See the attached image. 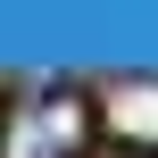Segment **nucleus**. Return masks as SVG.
<instances>
[{"label":"nucleus","instance_id":"obj_1","mask_svg":"<svg viewBox=\"0 0 158 158\" xmlns=\"http://www.w3.org/2000/svg\"><path fill=\"white\" fill-rule=\"evenodd\" d=\"M100 133L92 92H17L0 108V158H83Z\"/></svg>","mask_w":158,"mask_h":158},{"label":"nucleus","instance_id":"obj_2","mask_svg":"<svg viewBox=\"0 0 158 158\" xmlns=\"http://www.w3.org/2000/svg\"><path fill=\"white\" fill-rule=\"evenodd\" d=\"M92 117H100V133L117 150L158 158V75H108L92 92Z\"/></svg>","mask_w":158,"mask_h":158}]
</instances>
